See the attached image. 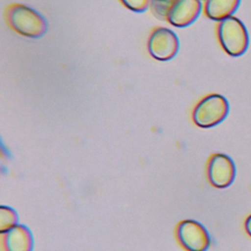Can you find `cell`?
<instances>
[{
  "mask_svg": "<svg viewBox=\"0 0 251 251\" xmlns=\"http://www.w3.org/2000/svg\"><path fill=\"white\" fill-rule=\"evenodd\" d=\"M6 21L17 33L29 37L39 38L47 31V22L41 14L23 4H11L7 7Z\"/></svg>",
  "mask_w": 251,
  "mask_h": 251,
  "instance_id": "6da1fadb",
  "label": "cell"
},
{
  "mask_svg": "<svg viewBox=\"0 0 251 251\" xmlns=\"http://www.w3.org/2000/svg\"><path fill=\"white\" fill-rule=\"evenodd\" d=\"M217 37L222 49L231 57L243 55L249 46V34L238 18L230 16L218 23Z\"/></svg>",
  "mask_w": 251,
  "mask_h": 251,
  "instance_id": "7a4b0ae2",
  "label": "cell"
},
{
  "mask_svg": "<svg viewBox=\"0 0 251 251\" xmlns=\"http://www.w3.org/2000/svg\"><path fill=\"white\" fill-rule=\"evenodd\" d=\"M229 113V104L226 97L211 93L203 97L192 112L193 123L202 128H210L221 124Z\"/></svg>",
  "mask_w": 251,
  "mask_h": 251,
  "instance_id": "3957f363",
  "label": "cell"
},
{
  "mask_svg": "<svg viewBox=\"0 0 251 251\" xmlns=\"http://www.w3.org/2000/svg\"><path fill=\"white\" fill-rule=\"evenodd\" d=\"M147 48L152 58L158 61H169L178 52L179 41L173 30L159 26L151 31Z\"/></svg>",
  "mask_w": 251,
  "mask_h": 251,
  "instance_id": "277c9868",
  "label": "cell"
},
{
  "mask_svg": "<svg viewBox=\"0 0 251 251\" xmlns=\"http://www.w3.org/2000/svg\"><path fill=\"white\" fill-rule=\"evenodd\" d=\"M176 236L187 251H206L211 238L206 227L197 221L184 220L176 227Z\"/></svg>",
  "mask_w": 251,
  "mask_h": 251,
  "instance_id": "5b68a950",
  "label": "cell"
},
{
  "mask_svg": "<svg viewBox=\"0 0 251 251\" xmlns=\"http://www.w3.org/2000/svg\"><path fill=\"white\" fill-rule=\"evenodd\" d=\"M236 175V168L232 159L223 153L213 154L208 162L207 176L210 183L217 188L229 186Z\"/></svg>",
  "mask_w": 251,
  "mask_h": 251,
  "instance_id": "8992f818",
  "label": "cell"
},
{
  "mask_svg": "<svg viewBox=\"0 0 251 251\" xmlns=\"http://www.w3.org/2000/svg\"><path fill=\"white\" fill-rule=\"evenodd\" d=\"M201 10V0H173L166 21L174 26L185 27L198 18Z\"/></svg>",
  "mask_w": 251,
  "mask_h": 251,
  "instance_id": "52a82bcc",
  "label": "cell"
},
{
  "mask_svg": "<svg viewBox=\"0 0 251 251\" xmlns=\"http://www.w3.org/2000/svg\"><path fill=\"white\" fill-rule=\"evenodd\" d=\"M3 235L5 251H32L33 236L29 228L25 225H16Z\"/></svg>",
  "mask_w": 251,
  "mask_h": 251,
  "instance_id": "ba28073f",
  "label": "cell"
},
{
  "mask_svg": "<svg viewBox=\"0 0 251 251\" xmlns=\"http://www.w3.org/2000/svg\"><path fill=\"white\" fill-rule=\"evenodd\" d=\"M239 4L240 0H205L204 13L210 20L220 22L232 16Z\"/></svg>",
  "mask_w": 251,
  "mask_h": 251,
  "instance_id": "9c48e42d",
  "label": "cell"
},
{
  "mask_svg": "<svg viewBox=\"0 0 251 251\" xmlns=\"http://www.w3.org/2000/svg\"><path fill=\"white\" fill-rule=\"evenodd\" d=\"M19 216L17 212L8 206L0 207V232L1 234L18 225Z\"/></svg>",
  "mask_w": 251,
  "mask_h": 251,
  "instance_id": "30bf717a",
  "label": "cell"
},
{
  "mask_svg": "<svg viewBox=\"0 0 251 251\" xmlns=\"http://www.w3.org/2000/svg\"><path fill=\"white\" fill-rule=\"evenodd\" d=\"M172 2L173 0H151L149 8L156 18L166 21V17Z\"/></svg>",
  "mask_w": 251,
  "mask_h": 251,
  "instance_id": "8fae6325",
  "label": "cell"
},
{
  "mask_svg": "<svg viewBox=\"0 0 251 251\" xmlns=\"http://www.w3.org/2000/svg\"><path fill=\"white\" fill-rule=\"evenodd\" d=\"M127 9L133 12H144L150 7L151 0H120Z\"/></svg>",
  "mask_w": 251,
  "mask_h": 251,
  "instance_id": "7c38bea8",
  "label": "cell"
},
{
  "mask_svg": "<svg viewBox=\"0 0 251 251\" xmlns=\"http://www.w3.org/2000/svg\"><path fill=\"white\" fill-rule=\"evenodd\" d=\"M244 226H245V230H246L247 234L251 237V214L246 218L245 223H244Z\"/></svg>",
  "mask_w": 251,
  "mask_h": 251,
  "instance_id": "4fadbf2b",
  "label": "cell"
}]
</instances>
